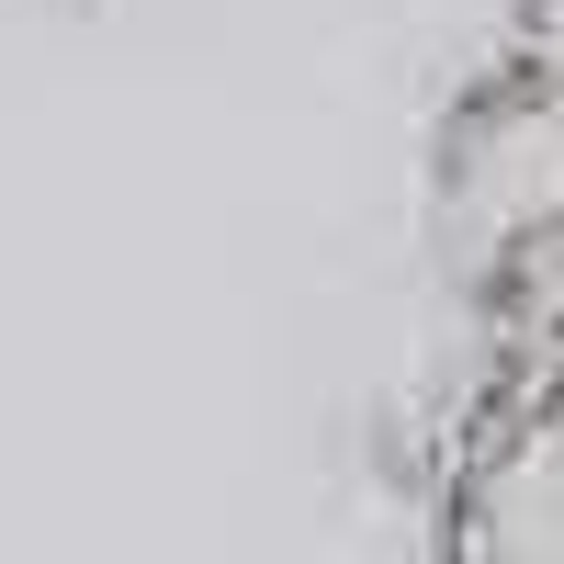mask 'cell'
Segmentation results:
<instances>
[{"instance_id":"obj_2","label":"cell","mask_w":564,"mask_h":564,"mask_svg":"<svg viewBox=\"0 0 564 564\" xmlns=\"http://www.w3.org/2000/svg\"><path fill=\"white\" fill-rule=\"evenodd\" d=\"M441 215L497 316L564 294V57L553 45L463 90L441 135Z\"/></svg>"},{"instance_id":"obj_1","label":"cell","mask_w":564,"mask_h":564,"mask_svg":"<svg viewBox=\"0 0 564 564\" xmlns=\"http://www.w3.org/2000/svg\"><path fill=\"white\" fill-rule=\"evenodd\" d=\"M441 564H564V294L497 316V372L441 441Z\"/></svg>"}]
</instances>
